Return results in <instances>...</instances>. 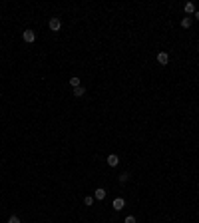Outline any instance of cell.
I'll use <instances>...</instances> for the list:
<instances>
[{"mask_svg":"<svg viewBox=\"0 0 199 223\" xmlns=\"http://www.w3.org/2000/svg\"><path fill=\"white\" fill-rule=\"evenodd\" d=\"M112 207H113L116 211H122V209L126 207V199H124V197H116V199L112 201Z\"/></svg>","mask_w":199,"mask_h":223,"instance_id":"obj_1","label":"cell"},{"mask_svg":"<svg viewBox=\"0 0 199 223\" xmlns=\"http://www.w3.org/2000/svg\"><path fill=\"white\" fill-rule=\"evenodd\" d=\"M84 94H86V88H84V86H78V88H74V96H76V98H82Z\"/></svg>","mask_w":199,"mask_h":223,"instance_id":"obj_7","label":"cell"},{"mask_svg":"<svg viewBox=\"0 0 199 223\" xmlns=\"http://www.w3.org/2000/svg\"><path fill=\"white\" fill-rule=\"evenodd\" d=\"M195 20H199V10H197V12H195Z\"/></svg>","mask_w":199,"mask_h":223,"instance_id":"obj_15","label":"cell"},{"mask_svg":"<svg viewBox=\"0 0 199 223\" xmlns=\"http://www.w3.org/2000/svg\"><path fill=\"white\" fill-rule=\"evenodd\" d=\"M48 26H50V30H54V32H58L60 28H62V22H60V18H50V22H48Z\"/></svg>","mask_w":199,"mask_h":223,"instance_id":"obj_3","label":"cell"},{"mask_svg":"<svg viewBox=\"0 0 199 223\" xmlns=\"http://www.w3.org/2000/svg\"><path fill=\"white\" fill-rule=\"evenodd\" d=\"M124 223H135V217L134 215H127L126 219H124Z\"/></svg>","mask_w":199,"mask_h":223,"instance_id":"obj_14","label":"cell"},{"mask_svg":"<svg viewBox=\"0 0 199 223\" xmlns=\"http://www.w3.org/2000/svg\"><path fill=\"white\" fill-rule=\"evenodd\" d=\"M127 179H130V173H127V172H124V173L120 175V181H122V183H126Z\"/></svg>","mask_w":199,"mask_h":223,"instance_id":"obj_12","label":"cell"},{"mask_svg":"<svg viewBox=\"0 0 199 223\" xmlns=\"http://www.w3.org/2000/svg\"><path fill=\"white\" fill-rule=\"evenodd\" d=\"M84 203H86L88 207H92V205H94V197H92V195H86V197H84Z\"/></svg>","mask_w":199,"mask_h":223,"instance_id":"obj_11","label":"cell"},{"mask_svg":"<svg viewBox=\"0 0 199 223\" xmlns=\"http://www.w3.org/2000/svg\"><path fill=\"white\" fill-rule=\"evenodd\" d=\"M183 10H185L187 14H193V12H195V4H193V2H187L185 6H183Z\"/></svg>","mask_w":199,"mask_h":223,"instance_id":"obj_8","label":"cell"},{"mask_svg":"<svg viewBox=\"0 0 199 223\" xmlns=\"http://www.w3.org/2000/svg\"><path fill=\"white\" fill-rule=\"evenodd\" d=\"M8 223H20V217H18V215H12L10 219H8Z\"/></svg>","mask_w":199,"mask_h":223,"instance_id":"obj_13","label":"cell"},{"mask_svg":"<svg viewBox=\"0 0 199 223\" xmlns=\"http://www.w3.org/2000/svg\"><path fill=\"white\" fill-rule=\"evenodd\" d=\"M108 165H110V167H116V165L117 163H120V158H117V155L116 154H110V155H108Z\"/></svg>","mask_w":199,"mask_h":223,"instance_id":"obj_4","label":"cell"},{"mask_svg":"<svg viewBox=\"0 0 199 223\" xmlns=\"http://www.w3.org/2000/svg\"><path fill=\"white\" fill-rule=\"evenodd\" d=\"M70 86H72V88H78V86H82V84H80V78H78V76H74V78H70Z\"/></svg>","mask_w":199,"mask_h":223,"instance_id":"obj_10","label":"cell"},{"mask_svg":"<svg viewBox=\"0 0 199 223\" xmlns=\"http://www.w3.org/2000/svg\"><path fill=\"white\" fill-rule=\"evenodd\" d=\"M22 38H24V42H28V44H32V42L36 40V32H34V30H24V34H22Z\"/></svg>","mask_w":199,"mask_h":223,"instance_id":"obj_2","label":"cell"},{"mask_svg":"<svg viewBox=\"0 0 199 223\" xmlns=\"http://www.w3.org/2000/svg\"><path fill=\"white\" fill-rule=\"evenodd\" d=\"M191 22H193V18H191V16H185V18L181 20V26H183V28H189V26H191Z\"/></svg>","mask_w":199,"mask_h":223,"instance_id":"obj_9","label":"cell"},{"mask_svg":"<svg viewBox=\"0 0 199 223\" xmlns=\"http://www.w3.org/2000/svg\"><path fill=\"white\" fill-rule=\"evenodd\" d=\"M157 62L161 64V66L169 64V54H167V52H159V54H157Z\"/></svg>","mask_w":199,"mask_h":223,"instance_id":"obj_5","label":"cell"},{"mask_svg":"<svg viewBox=\"0 0 199 223\" xmlns=\"http://www.w3.org/2000/svg\"><path fill=\"white\" fill-rule=\"evenodd\" d=\"M106 193H108V191H106V189H104V187H98L96 191H94V197L102 201V199H106Z\"/></svg>","mask_w":199,"mask_h":223,"instance_id":"obj_6","label":"cell"}]
</instances>
